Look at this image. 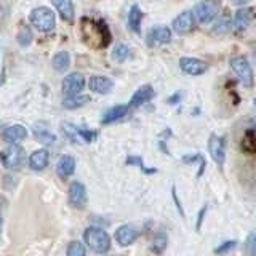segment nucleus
Masks as SVG:
<instances>
[{
  "mask_svg": "<svg viewBox=\"0 0 256 256\" xmlns=\"http://www.w3.org/2000/svg\"><path fill=\"white\" fill-rule=\"evenodd\" d=\"M0 226H2V218H0Z\"/></svg>",
  "mask_w": 256,
  "mask_h": 256,
  "instance_id": "obj_41",
  "label": "nucleus"
},
{
  "mask_svg": "<svg viewBox=\"0 0 256 256\" xmlns=\"http://www.w3.org/2000/svg\"><path fill=\"white\" fill-rule=\"evenodd\" d=\"M128 107L127 104H117V106L110 107L106 114H104L103 117V124L104 125H109V124H114V122H117L120 119H124L125 115L128 114Z\"/></svg>",
  "mask_w": 256,
  "mask_h": 256,
  "instance_id": "obj_19",
  "label": "nucleus"
},
{
  "mask_svg": "<svg viewBox=\"0 0 256 256\" xmlns=\"http://www.w3.org/2000/svg\"><path fill=\"white\" fill-rule=\"evenodd\" d=\"M85 86V77L80 72L69 74L66 79L63 80V93L66 96H75L84 90Z\"/></svg>",
  "mask_w": 256,
  "mask_h": 256,
  "instance_id": "obj_7",
  "label": "nucleus"
},
{
  "mask_svg": "<svg viewBox=\"0 0 256 256\" xmlns=\"http://www.w3.org/2000/svg\"><path fill=\"white\" fill-rule=\"evenodd\" d=\"M179 98H181V95H179V93H178V95L171 96L170 100H168V103H176V101H179Z\"/></svg>",
  "mask_w": 256,
  "mask_h": 256,
  "instance_id": "obj_39",
  "label": "nucleus"
},
{
  "mask_svg": "<svg viewBox=\"0 0 256 256\" xmlns=\"http://www.w3.org/2000/svg\"><path fill=\"white\" fill-rule=\"evenodd\" d=\"M58 174L61 178H69L75 170V159L72 155H63L60 162H58Z\"/></svg>",
  "mask_w": 256,
  "mask_h": 256,
  "instance_id": "obj_21",
  "label": "nucleus"
},
{
  "mask_svg": "<svg viewBox=\"0 0 256 256\" xmlns=\"http://www.w3.org/2000/svg\"><path fill=\"white\" fill-rule=\"evenodd\" d=\"M27 136V130L22 125H13V127H8L7 130L3 131V138L5 141L10 143V144H16L22 141Z\"/></svg>",
  "mask_w": 256,
  "mask_h": 256,
  "instance_id": "obj_20",
  "label": "nucleus"
},
{
  "mask_svg": "<svg viewBox=\"0 0 256 256\" xmlns=\"http://www.w3.org/2000/svg\"><path fill=\"white\" fill-rule=\"evenodd\" d=\"M179 67L188 75H202L208 71V64L197 58H181L179 60Z\"/></svg>",
  "mask_w": 256,
  "mask_h": 256,
  "instance_id": "obj_8",
  "label": "nucleus"
},
{
  "mask_svg": "<svg viewBox=\"0 0 256 256\" xmlns=\"http://www.w3.org/2000/svg\"><path fill=\"white\" fill-rule=\"evenodd\" d=\"M200 157L202 155H199V154H195V155H184L183 157V162H184V164H194L195 160H200Z\"/></svg>",
  "mask_w": 256,
  "mask_h": 256,
  "instance_id": "obj_37",
  "label": "nucleus"
},
{
  "mask_svg": "<svg viewBox=\"0 0 256 256\" xmlns=\"http://www.w3.org/2000/svg\"><path fill=\"white\" fill-rule=\"evenodd\" d=\"M0 160L8 170H20L26 162V150L18 144H11L0 154Z\"/></svg>",
  "mask_w": 256,
  "mask_h": 256,
  "instance_id": "obj_5",
  "label": "nucleus"
},
{
  "mask_svg": "<svg viewBox=\"0 0 256 256\" xmlns=\"http://www.w3.org/2000/svg\"><path fill=\"white\" fill-rule=\"evenodd\" d=\"M194 13L192 11H183L181 15L176 16V20L173 21V29L174 32L179 34V36H184V34H189L192 29H194Z\"/></svg>",
  "mask_w": 256,
  "mask_h": 256,
  "instance_id": "obj_10",
  "label": "nucleus"
},
{
  "mask_svg": "<svg viewBox=\"0 0 256 256\" xmlns=\"http://www.w3.org/2000/svg\"><path fill=\"white\" fill-rule=\"evenodd\" d=\"M171 194H173V200H174V203H176V207H178V212H179V214H181V216H184V210H183L181 203H179V200H178L176 189H174V188H173V191H171Z\"/></svg>",
  "mask_w": 256,
  "mask_h": 256,
  "instance_id": "obj_36",
  "label": "nucleus"
},
{
  "mask_svg": "<svg viewBox=\"0 0 256 256\" xmlns=\"http://www.w3.org/2000/svg\"><path fill=\"white\" fill-rule=\"evenodd\" d=\"M253 103H255V106H256V98H255V101H253Z\"/></svg>",
  "mask_w": 256,
  "mask_h": 256,
  "instance_id": "obj_42",
  "label": "nucleus"
},
{
  "mask_svg": "<svg viewBox=\"0 0 256 256\" xmlns=\"http://www.w3.org/2000/svg\"><path fill=\"white\" fill-rule=\"evenodd\" d=\"M231 67H232V71H234V74L237 75L238 82H240L243 86H247V88H252L253 86V71H252V66H250L247 58H243V56L232 58Z\"/></svg>",
  "mask_w": 256,
  "mask_h": 256,
  "instance_id": "obj_6",
  "label": "nucleus"
},
{
  "mask_svg": "<svg viewBox=\"0 0 256 256\" xmlns=\"http://www.w3.org/2000/svg\"><path fill=\"white\" fill-rule=\"evenodd\" d=\"M255 60H256V53H255Z\"/></svg>",
  "mask_w": 256,
  "mask_h": 256,
  "instance_id": "obj_43",
  "label": "nucleus"
},
{
  "mask_svg": "<svg viewBox=\"0 0 256 256\" xmlns=\"http://www.w3.org/2000/svg\"><path fill=\"white\" fill-rule=\"evenodd\" d=\"M221 10V0H200L195 5L194 10V18L200 22V24H208L218 16Z\"/></svg>",
  "mask_w": 256,
  "mask_h": 256,
  "instance_id": "obj_3",
  "label": "nucleus"
},
{
  "mask_svg": "<svg viewBox=\"0 0 256 256\" xmlns=\"http://www.w3.org/2000/svg\"><path fill=\"white\" fill-rule=\"evenodd\" d=\"M167 245H168V235H167V232L160 231V232H157V234L154 235L150 250H152L155 255H160V253L165 252Z\"/></svg>",
  "mask_w": 256,
  "mask_h": 256,
  "instance_id": "obj_24",
  "label": "nucleus"
},
{
  "mask_svg": "<svg viewBox=\"0 0 256 256\" xmlns=\"http://www.w3.org/2000/svg\"><path fill=\"white\" fill-rule=\"evenodd\" d=\"M255 20V8L252 7H243L240 10H237V13L234 16V27L235 31H245V29L252 24V21Z\"/></svg>",
  "mask_w": 256,
  "mask_h": 256,
  "instance_id": "obj_13",
  "label": "nucleus"
},
{
  "mask_svg": "<svg viewBox=\"0 0 256 256\" xmlns=\"http://www.w3.org/2000/svg\"><path fill=\"white\" fill-rule=\"evenodd\" d=\"M69 63H71V58H69L67 51H60V53H56L55 58H53L55 71H58V72L66 71V69L69 67Z\"/></svg>",
  "mask_w": 256,
  "mask_h": 256,
  "instance_id": "obj_26",
  "label": "nucleus"
},
{
  "mask_svg": "<svg viewBox=\"0 0 256 256\" xmlns=\"http://www.w3.org/2000/svg\"><path fill=\"white\" fill-rule=\"evenodd\" d=\"M32 42V31L29 27H21V31L18 32V43L21 46H27Z\"/></svg>",
  "mask_w": 256,
  "mask_h": 256,
  "instance_id": "obj_32",
  "label": "nucleus"
},
{
  "mask_svg": "<svg viewBox=\"0 0 256 256\" xmlns=\"http://www.w3.org/2000/svg\"><path fill=\"white\" fill-rule=\"evenodd\" d=\"M88 101H90V96H80V95L67 96L66 100L63 101V106L66 109H69V110H72V109H79V107L85 106Z\"/></svg>",
  "mask_w": 256,
  "mask_h": 256,
  "instance_id": "obj_25",
  "label": "nucleus"
},
{
  "mask_svg": "<svg viewBox=\"0 0 256 256\" xmlns=\"http://www.w3.org/2000/svg\"><path fill=\"white\" fill-rule=\"evenodd\" d=\"M231 26H232L231 15L228 13V11H224V13L219 15L218 20L214 21V24H213V34H216V36H223V34H228L231 31Z\"/></svg>",
  "mask_w": 256,
  "mask_h": 256,
  "instance_id": "obj_22",
  "label": "nucleus"
},
{
  "mask_svg": "<svg viewBox=\"0 0 256 256\" xmlns=\"http://www.w3.org/2000/svg\"><path fill=\"white\" fill-rule=\"evenodd\" d=\"M34 136H36L37 141L42 144H51V143H55V139H56L53 133H50L46 130H39V128L34 130Z\"/></svg>",
  "mask_w": 256,
  "mask_h": 256,
  "instance_id": "obj_31",
  "label": "nucleus"
},
{
  "mask_svg": "<svg viewBox=\"0 0 256 256\" xmlns=\"http://www.w3.org/2000/svg\"><path fill=\"white\" fill-rule=\"evenodd\" d=\"M66 255H67V256H86L85 245H84L82 242L74 240V242H71V243L67 245Z\"/></svg>",
  "mask_w": 256,
  "mask_h": 256,
  "instance_id": "obj_29",
  "label": "nucleus"
},
{
  "mask_svg": "<svg viewBox=\"0 0 256 256\" xmlns=\"http://www.w3.org/2000/svg\"><path fill=\"white\" fill-rule=\"evenodd\" d=\"M84 240L91 252H95L98 255H106L110 250V235L104 229L93 228V226L85 229Z\"/></svg>",
  "mask_w": 256,
  "mask_h": 256,
  "instance_id": "obj_2",
  "label": "nucleus"
},
{
  "mask_svg": "<svg viewBox=\"0 0 256 256\" xmlns=\"http://www.w3.org/2000/svg\"><path fill=\"white\" fill-rule=\"evenodd\" d=\"M232 2H234V3H237V5H243V3L247 2V0H232Z\"/></svg>",
  "mask_w": 256,
  "mask_h": 256,
  "instance_id": "obj_40",
  "label": "nucleus"
},
{
  "mask_svg": "<svg viewBox=\"0 0 256 256\" xmlns=\"http://www.w3.org/2000/svg\"><path fill=\"white\" fill-rule=\"evenodd\" d=\"M141 21H143V11L138 5H135V7H131L130 15H128V26H130L133 32L139 34L141 32Z\"/></svg>",
  "mask_w": 256,
  "mask_h": 256,
  "instance_id": "obj_23",
  "label": "nucleus"
},
{
  "mask_svg": "<svg viewBox=\"0 0 256 256\" xmlns=\"http://www.w3.org/2000/svg\"><path fill=\"white\" fill-rule=\"evenodd\" d=\"M53 5H55V8L58 10V13H60V16L64 21H67V22L74 21L75 11H74L72 0H53Z\"/></svg>",
  "mask_w": 256,
  "mask_h": 256,
  "instance_id": "obj_18",
  "label": "nucleus"
},
{
  "mask_svg": "<svg viewBox=\"0 0 256 256\" xmlns=\"http://www.w3.org/2000/svg\"><path fill=\"white\" fill-rule=\"evenodd\" d=\"M208 150H210L212 159L216 162L219 167L224 165L226 160V148H224V139L221 136L212 135L210 141H208Z\"/></svg>",
  "mask_w": 256,
  "mask_h": 256,
  "instance_id": "obj_9",
  "label": "nucleus"
},
{
  "mask_svg": "<svg viewBox=\"0 0 256 256\" xmlns=\"http://www.w3.org/2000/svg\"><path fill=\"white\" fill-rule=\"evenodd\" d=\"M235 247H237V242H235V240L224 242L223 245H219V247L214 248V253H216V255H224V253L231 252V250H232V248H235Z\"/></svg>",
  "mask_w": 256,
  "mask_h": 256,
  "instance_id": "obj_34",
  "label": "nucleus"
},
{
  "mask_svg": "<svg viewBox=\"0 0 256 256\" xmlns=\"http://www.w3.org/2000/svg\"><path fill=\"white\" fill-rule=\"evenodd\" d=\"M69 203L74 208H82L86 203V189L82 183L74 181L69 188Z\"/></svg>",
  "mask_w": 256,
  "mask_h": 256,
  "instance_id": "obj_11",
  "label": "nucleus"
},
{
  "mask_svg": "<svg viewBox=\"0 0 256 256\" xmlns=\"http://www.w3.org/2000/svg\"><path fill=\"white\" fill-rule=\"evenodd\" d=\"M88 86L93 93H100V95H107L112 91L114 82L106 75H93L88 82Z\"/></svg>",
  "mask_w": 256,
  "mask_h": 256,
  "instance_id": "obj_14",
  "label": "nucleus"
},
{
  "mask_svg": "<svg viewBox=\"0 0 256 256\" xmlns=\"http://www.w3.org/2000/svg\"><path fill=\"white\" fill-rule=\"evenodd\" d=\"M127 164H128V165H138V167L141 168V170L144 171V173H148V174H150V173H155V171H157V168H146V167H144L141 157L130 155V157H128V159H127Z\"/></svg>",
  "mask_w": 256,
  "mask_h": 256,
  "instance_id": "obj_33",
  "label": "nucleus"
},
{
  "mask_svg": "<svg viewBox=\"0 0 256 256\" xmlns=\"http://www.w3.org/2000/svg\"><path fill=\"white\" fill-rule=\"evenodd\" d=\"M31 22L32 26L40 32H50L55 29V13L46 7H39L31 11Z\"/></svg>",
  "mask_w": 256,
  "mask_h": 256,
  "instance_id": "obj_4",
  "label": "nucleus"
},
{
  "mask_svg": "<svg viewBox=\"0 0 256 256\" xmlns=\"http://www.w3.org/2000/svg\"><path fill=\"white\" fill-rule=\"evenodd\" d=\"M171 40V31L165 26H157L150 29L148 34V45L152 46L155 43H168Z\"/></svg>",
  "mask_w": 256,
  "mask_h": 256,
  "instance_id": "obj_15",
  "label": "nucleus"
},
{
  "mask_svg": "<svg viewBox=\"0 0 256 256\" xmlns=\"http://www.w3.org/2000/svg\"><path fill=\"white\" fill-rule=\"evenodd\" d=\"M128 56H130V50H128V46L124 45V43L117 45V46L114 48V51H112V58H114V60L117 61V63L127 61Z\"/></svg>",
  "mask_w": 256,
  "mask_h": 256,
  "instance_id": "obj_30",
  "label": "nucleus"
},
{
  "mask_svg": "<svg viewBox=\"0 0 256 256\" xmlns=\"http://www.w3.org/2000/svg\"><path fill=\"white\" fill-rule=\"evenodd\" d=\"M152 98H154V88H152V86H150V85H143L141 88H138L135 91V95L131 96L128 107H139V106H143L144 103L150 101Z\"/></svg>",
  "mask_w": 256,
  "mask_h": 256,
  "instance_id": "obj_17",
  "label": "nucleus"
},
{
  "mask_svg": "<svg viewBox=\"0 0 256 256\" xmlns=\"http://www.w3.org/2000/svg\"><path fill=\"white\" fill-rule=\"evenodd\" d=\"M245 247H247V252H248L250 255H256V234L250 235V237L247 238Z\"/></svg>",
  "mask_w": 256,
  "mask_h": 256,
  "instance_id": "obj_35",
  "label": "nucleus"
},
{
  "mask_svg": "<svg viewBox=\"0 0 256 256\" xmlns=\"http://www.w3.org/2000/svg\"><path fill=\"white\" fill-rule=\"evenodd\" d=\"M50 162V154L46 149H39L36 152H32V155L29 157V168L34 171H42L48 167Z\"/></svg>",
  "mask_w": 256,
  "mask_h": 256,
  "instance_id": "obj_16",
  "label": "nucleus"
},
{
  "mask_svg": "<svg viewBox=\"0 0 256 256\" xmlns=\"http://www.w3.org/2000/svg\"><path fill=\"white\" fill-rule=\"evenodd\" d=\"M82 37L86 45H90L91 48H104L107 46L110 39L109 29L104 21H93L90 18L82 20Z\"/></svg>",
  "mask_w": 256,
  "mask_h": 256,
  "instance_id": "obj_1",
  "label": "nucleus"
},
{
  "mask_svg": "<svg viewBox=\"0 0 256 256\" xmlns=\"http://www.w3.org/2000/svg\"><path fill=\"white\" fill-rule=\"evenodd\" d=\"M63 131H64V135L67 136L69 141H72V143H84L82 136H80L79 127H74L72 124H63Z\"/></svg>",
  "mask_w": 256,
  "mask_h": 256,
  "instance_id": "obj_27",
  "label": "nucleus"
},
{
  "mask_svg": "<svg viewBox=\"0 0 256 256\" xmlns=\"http://www.w3.org/2000/svg\"><path fill=\"white\" fill-rule=\"evenodd\" d=\"M207 212V207H203L202 210L199 212V219H197V231H200V226H202V219H203V214Z\"/></svg>",
  "mask_w": 256,
  "mask_h": 256,
  "instance_id": "obj_38",
  "label": "nucleus"
},
{
  "mask_svg": "<svg viewBox=\"0 0 256 256\" xmlns=\"http://www.w3.org/2000/svg\"><path fill=\"white\" fill-rule=\"evenodd\" d=\"M114 238L117 240V243L120 247H128L138 238V231L133 228V226H130V224L120 226V228L115 231Z\"/></svg>",
  "mask_w": 256,
  "mask_h": 256,
  "instance_id": "obj_12",
  "label": "nucleus"
},
{
  "mask_svg": "<svg viewBox=\"0 0 256 256\" xmlns=\"http://www.w3.org/2000/svg\"><path fill=\"white\" fill-rule=\"evenodd\" d=\"M242 148L248 150V152H256V128L253 130H248L243 136L242 141Z\"/></svg>",
  "mask_w": 256,
  "mask_h": 256,
  "instance_id": "obj_28",
  "label": "nucleus"
}]
</instances>
